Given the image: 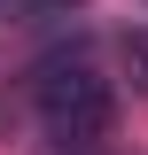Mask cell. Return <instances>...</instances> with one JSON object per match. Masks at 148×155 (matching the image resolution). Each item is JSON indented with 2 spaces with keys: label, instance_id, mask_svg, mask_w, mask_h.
Returning a JSON list of instances; mask_svg holds the SVG:
<instances>
[{
  "label": "cell",
  "instance_id": "6da1fadb",
  "mask_svg": "<svg viewBox=\"0 0 148 155\" xmlns=\"http://www.w3.org/2000/svg\"><path fill=\"white\" fill-rule=\"evenodd\" d=\"M39 116H47V132H55L62 147H78V140L109 132L117 93H109V78L93 70V62H47V70H39Z\"/></svg>",
  "mask_w": 148,
  "mask_h": 155
},
{
  "label": "cell",
  "instance_id": "3957f363",
  "mask_svg": "<svg viewBox=\"0 0 148 155\" xmlns=\"http://www.w3.org/2000/svg\"><path fill=\"white\" fill-rule=\"evenodd\" d=\"M39 8H78V0H0V16H39Z\"/></svg>",
  "mask_w": 148,
  "mask_h": 155
},
{
  "label": "cell",
  "instance_id": "7a4b0ae2",
  "mask_svg": "<svg viewBox=\"0 0 148 155\" xmlns=\"http://www.w3.org/2000/svg\"><path fill=\"white\" fill-rule=\"evenodd\" d=\"M117 62H125L132 93H148V31H125V39H117Z\"/></svg>",
  "mask_w": 148,
  "mask_h": 155
}]
</instances>
